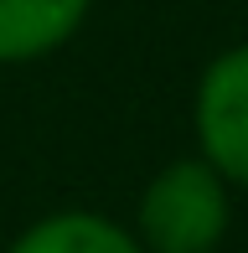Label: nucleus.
<instances>
[{"instance_id":"1","label":"nucleus","mask_w":248,"mask_h":253,"mask_svg":"<svg viewBox=\"0 0 248 253\" xmlns=\"http://www.w3.org/2000/svg\"><path fill=\"white\" fill-rule=\"evenodd\" d=\"M228 181L202 155H181L161 166L140 191L134 238L145 253H212L228 238L233 197Z\"/></svg>"},{"instance_id":"2","label":"nucleus","mask_w":248,"mask_h":253,"mask_svg":"<svg viewBox=\"0 0 248 253\" xmlns=\"http://www.w3.org/2000/svg\"><path fill=\"white\" fill-rule=\"evenodd\" d=\"M191 129H197V155L228 186L248 191V42L217 52L202 67Z\"/></svg>"},{"instance_id":"3","label":"nucleus","mask_w":248,"mask_h":253,"mask_svg":"<svg viewBox=\"0 0 248 253\" xmlns=\"http://www.w3.org/2000/svg\"><path fill=\"white\" fill-rule=\"evenodd\" d=\"M93 0H0V67L41 62L83 31Z\"/></svg>"},{"instance_id":"4","label":"nucleus","mask_w":248,"mask_h":253,"mask_svg":"<svg viewBox=\"0 0 248 253\" xmlns=\"http://www.w3.org/2000/svg\"><path fill=\"white\" fill-rule=\"evenodd\" d=\"M5 253H145V248L134 238V227L114 222V217L62 207V212H47L31 227H21V238Z\"/></svg>"}]
</instances>
